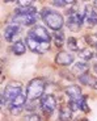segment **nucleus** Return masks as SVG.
Returning <instances> with one entry per match:
<instances>
[{
  "mask_svg": "<svg viewBox=\"0 0 97 121\" xmlns=\"http://www.w3.org/2000/svg\"><path fill=\"white\" fill-rule=\"evenodd\" d=\"M41 17L45 21V24L47 25L50 29H54L55 32L61 30L62 26L64 24L63 16L61 13H58L57 11H53L50 8H43L41 11Z\"/></svg>",
  "mask_w": 97,
  "mask_h": 121,
  "instance_id": "obj_1",
  "label": "nucleus"
},
{
  "mask_svg": "<svg viewBox=\"0 0 97 121\" xmlns=\"http://www.w3.org/2000/svg\"><path fill=\"white\" fill-rule=\"evenodd\" d=\"M43 91H45V82L40 78H36L29 83V86H28L26 96L30 101H34V100L40 99V97L42 96Z\"/></svg>",
  "mask_w": 97,
  "mask_h": 121,
  "instance_id": "obj_2",
  "label": "nucleus"
},
{
  "mask_svg": "<svg viewBox=\"0 0 97 121\" xmlns=\"http://www.w3.org/2000/svg\"><path fill=\"white\" fill-rule=\"evenodd\" d=\"M18 95H21V84L20 83H9L5 91L1 94V108H4L7 104H11V101L16 99Z\"/></svg>",
  "mask_w": 97,
  "mask_h": 121,
  "instance_id": "obj_3",
  "label": "nucleus"
},
{
  "mask_svg": "<svg viewBox=\"0 0 97 121\" xmlns=\"http://www.w3.org/2000/svg\"><path fill=\"white\" fill-rule=\"evenodd\" d=\"M26 45L29 46L32 52L34 53H38V54H43L48 50L50 48V42H42V41H38V39L33 38L30 36H26V39H25Z\"/></svg>",
  "mask_w": 97,
  "mask_h": 121,
  "instance_id": "obj_4",
  "label": "nucleus"
},
{
  "mask_svg": "<svg viewBox=\"0 0 97 121\" xmlns=\"http://www.w3.org/2000/svg\"><path fill=\"white\" fill-rule=\"evenodd\" d=\"M28 36L33 37V38L38 39V41H42V42H50V39H51L50 33H48L47 30H46V28L42 26V25H36L34 28H32L29 30Z\"/></svg>",
  "mask_w": 97,
  "mask_h": 121,
  "instance_id": "obj_5",
  "label": "nucleus"
},
{
  "mask_svg": "<svg viewBox=\"0 0 97 121\" xmlns=\"http://www.w3.org/2000/svg\"><path fill=\"white\" fill-rule=\"evenodd\" d=\"M41 108L46 115L54 112V109L57 108V100L53 95H43L41 97Z\"/></svg>",
  "mask_w": 97,
  "mask_h": 121,
  "instance_id": "obj_6",
  "label": "nucleus"
},
{
  "mask_svg": "<svg viewBox=\"0 0 97 121\" xmlns=\"http://www.w3.org/2000/svg\"><path fill=\"white\" fill-rule=\"evenodd\" d=\"M84 22L83 20V13H70V17L67 20V26L72 32H77L81 28V24Z\"/></svg>",
  "mask_w": 97,
  "mask_h": 121,
  "instance_id": "obj_7",
  "label": "nucleus"
},
{
  "mask_svg": "<svg viewBox=\"0 0 97 121\" xmlns=\"http://www.w3.org/2000/svg\"><path fill=\"white\" fill-rule=\"evenodd\" d=\"M13 18V22L18 25H26V26H30V25H34L37 22V13L36 15H26V16H12Z\"/></svg>",
  "mask_w": 97,
  "mask_h": 121,
  "instance_id": "obj_8",
  "label": "nucleus"
},
{
  "mask_svg": "<svg viewBox=\"0 0 97 121\" xmlns=\"http://www.w3.org/2000/svg\"><path fill=\"white\" fill-rule=\"evenodd\" d=\"M20 30H21L20 25L16 24V22H11V24H8L5 26V29H4V37H5L7 41H13L15 37L18 36Z\"/></svg>",
  "mask_w": 97,
  "mask_h": 121,
  "instance_id": "obj_9",
  "label": "nucleus"
},
{
  "mask_svg": "<svg viewBox=\"0 0 97 121\" xmlns=\"http://www.w3.org/2000/svg\"><path fill=\"white\" fill-rule=\"evenodd\" d=\"M55 62H57L58 65H62V66L71 65L73 62V55L71 54V53H67V52H61L59 54H57Z\"/></svg>",
  "mask_w": 97,
  "mask_h": 121,
  "instance_id": "obj_10",
  "label": "nucleus"
},
{
  "mask_svg": "<svg viewBox=\"0 0 97 121\" xmlns=\"http://www.w3.org/2000/svg\"><path fill=\"white\" fill-rule=\"evenodd\" d=\"M83 20H84V22L89 24L91 26L97 25V12L96 11H92V9H89L87 7L85 8V12L83 13Z\"/></svg>",
  "mask_w": 97,
  "mask_h": 121,
  "instance_id": "obj_11",
  "label": "nucleus"
},
{
  "mask_svg": "<svg viewBox=\"0 0 97 121\" xmlns=\"http://www.w3.org/2000/svg\"><path fill=\"white\" fill-rule=\"evenodd\" d=\"M79 82L81 83V84L91 86V87H93V88H97V80L93 78V76H91V75H89L88 73L81 74V75L79 76Z\"/></svg>",
  "mask_w": 97,
  "mask_h": 121,
  "instance_id": "obj_12",
  "label": "nucleus"
},
{
  "mask_svg": "<svg viewBox=\"0 0 97 121\" xmlns=\"http://www.w3.org/2000/svg\"><path fill=\"white\" fill-rule=\"evenodd\" d=\"M36 13H37L36 7L30 5V7H18L15 12H13V15H16V16H26V15H36Z\"/></svg>",
  "mask_w": 97,
  "mask_h": 121,
  "instance_id": "obj_13",
  "label": "nucleus"
},
{
  "mask_svg": "<svg viewBox=\"0 0 97 121\" xmlns=\"http://www.w3.org/2000/svg\"><path fill=\"white\" fill-rule=\"evenodd\" d=\"M66 94L68 95L70 100H76L77 97L81 96V90H80V87H77V86H70V87H67Z\"/></svg>",
  "mask_w": 97,
  "mask_h": 121,
  "instance_id": "obj_14",
  "label": "nucleus"
},
{
  "mask_svg": "<svg viewBox=\"0 0 97 121\" xmlns=\"http://www.w3.org/2000/svg\"><path fill=\"white\" fill-rule=\"evenodd\" d=\"M26 99H28V96H25L24 94L18 95L16 99H13L12 101H11V104H9V108H13V107H25V104L28 103Z\"/></svg>",
  "mask_w": 97,
  "mask_h": 121,
  "instance_id": "obj_15",
  "label": "nucleus"
},
{
  "mask_svg": "<svg viewBox=\"0 0 97 121\" xmlns=\"http://www.w3.org/2000/svg\"><path fill=\"white\" fill-rule=\"evenodd\" d=\"M71 116H72V111L70 109V107H63L59 111V118L62 121H70Z\"/></svg>",
  "mask_w": 97,
  "mask_h": 121,
  "instance_id": "obj_16",
  "label": "nucleus"
},
{
  "mask_svg": "<svg viewBox=\"0 0 97 121\" xmlns=\"http://www.w3.org/2000/svg\"><path fill=\"white\" fill-rule=\"evenodd\" d=\"M12 50L16 55H22L25 53V50H26V46H25V43L22 42V41H17V42L12 46Z\"/></svg>",
  "mask_w": 97,
  "mask_h": 121,
  "instance_id": "obj_17",
  "label": "nucleus"
},
{
  "mask_svg": "<svg viewBox=\"0 0 97 121\" xmlns=\"http://www.w3.org/2000/svg\"><path fill=\"white\" fill-rule=\"evenodd\" d=\"M87 70H88V63H85V62H77V63L73 66L72 71L75 74H85Z\"/></svg>",
  "mask_w": 97,
  "mask_h": 121,
  "instance_id": "obj_18",
  "label": "nucleus"
},
{
  "mask_svg": "<svg viewBox=\"0 0 97 121\" xmlns=\"http://www.w3.org/2000/svg\"><path fill=\"white\" fill-rule=\"evenodd\" d=\"M54 41H55V45H57L58 48H62V46L64 45V36L61 30H58V32L54 33Z\"/></svg>",
  "mask_w": 97,
  "mask_h": 121,
  "instance_id": "obj_19",
  "label": "nucleus"
},
{
  "mask_svg": "<svg viewBox=\"0 0 97 121\" xmlns=\"http://www.w3.org/2000/svg\"><path fill=\"white\" fill-rule=\"evenodd\" d=\"M76 1H67V0H54L51 1V4L54 7H66L67 4H75Z\"/></svg>",
  "mask_w": 97,
  "mask_h": 121,
  "instance_id": "obj_20",
  "label": "nucleus"
},
{
  "mask_svg": "<svg viewBox=\"0 0 97 121\" xmlns=\"http://www.w3.org/2000/svg\"><path fill=\"white\" fill-rule=\"evenodd\" d=\"M21 121H41L40 116L36 115V113H30V115H26Z\"/></svg>",
  "mask_w": 97,
  "mask_h": 121,
  "instance_id": "obj_21",
  "label": "nucleus"
},
{
  "mask_svg": "<svg viewBox=\"0 0 97 121\" xmlns=\"http://www.w3.org/2000/svg\"><path fill=\"white\" fill-rule=\"evenodd\" d=\"M67 45H68V48H70L71 50H77V41H76L73 37L67 39Z\"/></svg>",
  "mask_w": 97,
  "mask_h": 121,
  "instance_id": "obj_22",
  "label": "nucleus"
},
{
  "mask_svg": "<svg viewBox=\"0 0 97 121\" xmlns=\"http://www.w3.org/2000/svg\"><path fill=\"white\" fill-rule=\"evenodd\" d=\"M80 57H81L83 59H85V60H89L92 57H93V54H92V52H89L88 49H85V50H83V52L80 53Z\"/></svg>",
  "mask_w": 97,
  "mask_h": 121,
  "instance_id": "obj_23",
  "label": "nucleus"
},
{
  "mask_svg": "<svg viewBox=\"0 0 97 121\" xmlns=\"http://www.w3.org/2000/svg\"><path fill=\"white\" fill-rule=\"evenodd\" d=\"M24 108L25 107H13V108H9V109H11V113H12V115H18Z\"/></svg>",
  "mask_w": 97,
  "mask_h": 121,
  "instance_id": "obj_24",
  "label": "nucleus"
},
{
  "mask_svg": "<svg viewBox=\"0 0 97 121\" xmlns=\"http://www.w3.org/2000/svg\"><path fill=\"white\" fill-rule=\"evenodd\" d=\"M93 69H94V71H96V74H97V63H96V65H94V66H93Z\"/></svg>",
  "mask_w": 97,
  "mask_h": 121,
  "instance_id": "obj_25",
  "label": "nucleus"
},
{
  "mask_svg": "<svg viewBox=\"0 0 97 121\" xmlns=\"http://www.w3.org/2000/svg\"><path fill=\"white\" fill-rule=\"evenodd\" d=\"M93 5H94V7H96V8H97V1H93Z\"/></svg>",
  "mask_w": 97,
  "mask_h": 121,
  "instance_id": "obj_26",
  "label": "nucleus"
},
{
  "mask_svg": "<svg viewBox=\"0 0 97 121\" xmlns=\"http://www.w3.org/2000/svg\"><path fill=\"white\" fill-rule=\"evenodd\" d=\"M96 49H97V43H96Z\"/></svg>",
  "mask_w": 97,
  "mask_h": 121,
  "instance_id": "obj_27",
  "label": "nucleus"
}]
</instances>
